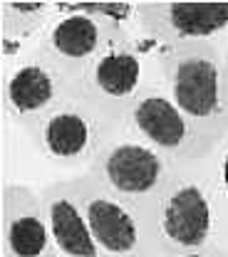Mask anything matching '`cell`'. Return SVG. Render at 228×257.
Returning a JSON list of instances; mask_svg holds the SVG:
<instances>
[{
	"instance_id": "cell-7",
	"label": "cell",
	"mask_w": 228,
	"mask_h": 257,
	"mask_svg": "<svg viewBox=\"0 0 228 257\" xmlns=\"http://www.w3.org/2000/svg\"><path fill=\"white\" fill-rule=\"evenodd\" d=\"M92 237L102 257H159L149 213L139 210L117 195L104 191L97 181L82 171L74 173Z\"/></svg>"
},
{
	"instance_id": "cell-15",
	"label": "cell",
	"mask_w": 228,
	"mask_h": 257,
	"mask_svg": "<svg viewBox=\"0 0 228 257\" xmlns=\"http://www.w3.org/2000/svg\"><path fill=\"white\" fill-rule=\"evenodd\" d=\"M164 257H228V250L218 247V245H206V247H198V250L176 252V255H164Z\"/></svg>"
},
{
	"instance_id": "cell-8",
	"label": "cell",
	"mask_w": 228,
	"mask_h": 257,
	"mask_svg": "<svg viewBox=\"0 0 228 257\" xmlns=\"http://www.w3.org/2000/svg\"><path fill=\"white\" fill-rule=\"evenodd\" d=\"M122 128L162 151L179 168L198 166L211 156L196 126L166 94L164 84L144 92L131 104Z\"/></svg>"
},
{
	"instance_id": "cell-4",
	"label": "cell",
	"mask_w": 228,
	"mask_h": 257,
	"mask_svg": "<svg viewBox=\"0 0 228 257\" xmlns=\"http://www.w3.org/2000/svg\"><path fill=\"white\" fill-rule=\"evenodd\" d=\"M179 171L181 168L162 151L124 128L87 168V173L104 191L146 213L154 208V203L162 198Z\"/></svg>"
},
{
	"instance_id": "cell-3",
	"label": "cell",
	"mask_w": 228,
	"mask_h": 257,
	"mask_svg": "<svg viewBox=\"0 0 228 257\" xmlns=\"http://www.w3.org/2000/svg\"><path fill=\"white\" fill-rule=\"evenodd\" d=\"M122 131V121L109 116L80 89L25 131L33 149L52 166L87 171L104 146Z\"/></svg>"
},
{
	"instance_id": "cell-6",
	"label": "cell",
	"mask_w": 228,
	"mask_h": 257,
	"mask_svg": "<svg viewBox=\"0 0 228 257\" xmlns=\"http://www.w3.org/2000/svg\"><path fill=\"white\" fill-rule=\"evenodd\" d=\"M80 89V82L67 74L40 47L8 64L3 79V109L13 126L33 128L52 109Z\"/></svg>"
},
{
	"instance_id": "cell-10",
	"label": "cell",
	"mask_w": 228,
	"mask_h": 257,
	"mask_svg": "<svg viewBox=\"0 0 228 257\" xmlns=\"http://www.w3.org/2000/svg\"><path fill=\"white\" fill-rule=\"evenodd\" d=\"M57 5L60 13L52 20V25L45 30L37 47L80 82L87 67L99 57V52L119 40H114V35L95 15H90L82 3L72 5L57 3Z\"/></svg>"
},
{
	"instance_id": "cell-1",
	"label": "cell",
	"mask_w": 228,
	"mask_h": 257,
	"mask_svg": "<svg viewBox=\"0 0 228 257\" xmlns=\"http://www.w3.org/2000/svg\"><path fill=\"white\" fill-rule=\"evenodd\" d=\"M223 50L221 45H191L164 50L162 84L186 114L208 149L228 136L223 116Z\"/></svg>"
},
{
	"instance_id": "cell-5",
	"label": "cell",
	"mask_w": 228,
	"mask_h": 257,
	"mask_svg": "<svg viewBox=\"0 0 228 257\" xmlns=\"http://www.w3.org/2000/svg\"><path fill=\"white\" fill-rule=\"evenodd\" d=\"M159 257L213 245V205L201 168H181L149 210Z\"/></svg>"
},
{
	"instance_id": "cell-16",
	"label": "cell",
	"mask_w": 228,
	"mask_h": 257,
	"mask_svg": "<svg viewBox=\"0 0 228 257\" xmlns=\"http://www.w3.org/2000/svg\"><path fill=\"white\" fill-rule=\"evenodd\" d=\"M223 116H226L228 126V62L223 60Z\"/></svg>"
},
{
	"instance_id": "cell-17",
	"label": "cell",
	"mask_w": 228,
	"mask_h": 257,
	"mask_svg": "<svg viewBox=\"0 0 228 257\" xmlns=\"http://www.w3.org/2000/svg\"><path fill=\"white\" fill-rule=\"evenodd\" d=\"M223 60L228 62V40H226V50H223Z\"/></svg>"
},
{
	"instance_id": "cell-12",
	"label": "cell",
	"mask_w": 228,
	"mask_h": 257,
	"mask_svg": "<svg viewBox=\"0 0 228 257\" xmlns=\"http://www.w3.org/2000/svg\"><path fill=\"white\" fill-rule=\"evenodd\" d=\"M40 195L60 257H102L74 176L50 181L45 188H40Z\"/></svg>"
},
{
	"instance_id": "cell-14",
	"label": "cell",
	"mask_w": 228,
	"mask_h": 257,
	"mask_svg": "<svg viewBox=\"0 0 228 257\" xmlns=\"http://www.w3.org/2000/svg\"><path fill=\"white\" fill-rule=\"evenodd\" d=\"M201 176L213 205V245L228 250V136L211 151V156L198 163Z\"/></svg>"
},
{
	"instance_id": "cell-11",
	"label": "cell",
	"mask_w": 228,
	"mask_h": 257,
	"mask_svg": "<svg viewBox=\"0 0 228 257\" xmlns=\"http://www.w3.org/2000/svg\"><path fill=\"white\" fill-rule=\"evenodd\" d=\"M3 257H60L42 195L25 183H5L3 186Z\"/></svg>"
},
{
	"instance_id": "cell-2",
	"label": "cell",
	"mask_w": 228,
	"mask_h": 257,
	"mask_svg": "<svg viewBox=\"0 0 228 257\" xmlns=\"http://www.w3.org/2000/svg\"><path fill=\"white\" fill-rule=\"evenodd\" d=\"M162 62L164 47L139 32L99 52L80 79V92L124 126L131 104L162 84Z\"/></svg>"
},
{
	"instance_id": "cell-13",
	"label": "cell",
	"mask_w": 228,
	"mask_h": 257,
	"mask_svg": "<svg viewBox=\"0 0 228 257\" xmlns=\"http://www.w3.org/2000/svg\"><path fill=\"white\" fill-rule=\"evenodd\" d=\"M57 3H0V37H3V62L13 64L35 50L45 30L57 18Z\"/></svg>"
},
{
	"instance_id": "cell-9",
	"label": "cell",
	"mask_w": 228,
	"mask_h": 257,
	"mask_svg": "<svg viewBox=\"0 0 228 257\" xmlns=\"http://www.w3.org/2000/svg\"><path fill=\"white\" fill-rule=\"evenodd\" d=\"M139 30L164 50L228 40V3H139Z\"/></svg>"
}]
</instances>
